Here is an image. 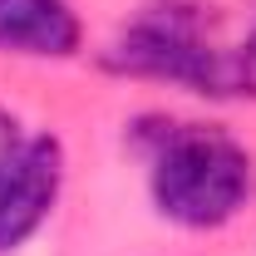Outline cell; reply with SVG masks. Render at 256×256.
I'll return each instance as SVG.
<instances>
[{
  "label": "cell",
  "instance_id": "277c9868",
  "mask_svg": "<svg viewBox=\"0 0 256 256\" xmlns=\"http://www.w3.org/2000/svg\"><path fill=\"white\" fill-rule=\"evenodd\" d=\"M0 50L25 60H69L79 50V15L69 0H0Z\"/></svg>",
  "mask_w": 256,
  "mask_h": 256
},
{
  "label": "cell",
  "instance_id": "3957f363",
  "mask_svg": "<svg viewBox=\"0 0 256 256\" xmlns=\"http://www.w3.org/2000/svg\"><path fill=\"white\" fill-rule=\"evenodd\" d=\"M60 182H64L60 138H50V133L30 138L15 153L10 172L0 178V252H20L50 222V212L60 202Z\"/></svg>",
  "mask_w": 256,
  "mask_h": 256
},
{
  "label": "cell",
  "instance_id": "7a4b0ae2",
  "mask_svg": "<svg viewBox=\"0 0 256 256\" xmlns=\"http://www.w3.org/2000/svg\"><path fill=\"white\" fill-rule=\"evenodd\" d=\"M148 143V188L168 222L222 226L256 192L252 153L212 124H153Z\"/></svg>",
  "mask_w": 256,
  "mask_h": 256
},
{
  "label": "cell",
  "instance_id": "6da1fadb",
  "mask_svg": "<svg viewBox=\"0 0 256 256\" xmlns=\"http://www.w3.org/2000/svg\"><path fill=\"white\" fill-rule=\"evenodd\" d=\"M104 69L128 79L178 84L202 98H242L236 30L226 25L217 5H202V0L143 5L104 50Z\"/></svg>",
  "mask_w": 256,
  "mask_h": 256
},
{
  "label": "cell",
  "instance_id": "5b68a950",
  "mask_svg": "<svg viewBox=\"0 0 256 256\" xmlns=\"http://www.w3.org/2000/svg\"><path fill=\"white\" fill-rule=\"evenodd\" d=\"M236 50H242V98H256V0H246L242 10Z\"/></svg>",
  "mask_w": 256,
  "mask_h": 256
},
{
  "label": "cell",
  "instance_id": "8992f818",
  "mask_svg": "<svg viewBox=\"0 0 256 256\" xmlns=\"http://www.w3.org/2000/svg\"><path fill=\"white\" fill-rule=\"evenodd\" d=\"M20 148H25V143H20V124H15V114L0 108V178L10 172V162H15Z\"/></svg>",
  "mask_w": 256,
  "mask_h": 256
}]
</instances>
